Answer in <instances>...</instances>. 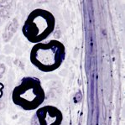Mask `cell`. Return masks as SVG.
I'll list each match as a JSON object with an SVG mask.
<instances>
[{
    "mask_svg": "<svg viewBox=\"0 0 125 125\" xmlns=\"http://www.w3.org/2000/svg\"><path fill=\"white\" fill-rule=\"evenodd\" d=\"M55 18L51 11L35 9L29 13L22 27V34L32 44L41 43L54 32Z\"/></svg>",
    "mask_w": 125,
    "mask_h": 125,
    "instance_id": "obj_2",
    "label": "cell"
},
{
    "mask_svg": "<svg viewBox=\"0 0 125 125\" xmlns=\"http://www.w3.org/2000/svg\"><path fill=\"white\" fill-rule=\"evenodd\" d=\"M14 105L25 111L36 110L43 104L45 92L39 78L25 76L13 88L11 96Z\"/></svg>",
    "mask_w": 125,
    "mask_h": 125,
    "instance_id": "obj_3",
    "label": "cell"
},
{
    "mask_svg": "<svg viewBox=\"0 0 125 125\" xmlns=\"http://www.w3.org/2000/svg\"><path fill=\"white\" fill-rule=\"evenodd\" d=\"M30 59L33 66L40 72H55L66 59V46L57 40H51L47 43L34 44L30 51Z\"/></svg>",
    "mask_w": 125,
    "mask_h": 125,
    "instance_id": "obj_1",
    "label": "cell"
},
{
    "mask_svg": "<svg viewBox=\"0 0 125 125\" xmlns=\"http://www.w3.org/2000/svg\"><path fill=\"white\" fill-rule=\"evenodd\" d=\"M35 116L39 125H61L63 113L57 107L45 105L36 109Z\"/></svg>",
    "mask_w": 125,
    "mask_h": 125,
    "instance_id": "obj_4",
    "label": "cell"
},
{
    "mask_svg": "<svg viewBox=\"0 0 125 125\" xmlns=\"http://www.w3.org/2000/svg\"><path fill=\"white\" fill-rule=\"evenodd\" d=\"M3 88H4L3 84L0 82V98H2V97H3Z\"/></svg>",
    "mask_w": 125,
    "mask_h": 125,
    "instance_id": "obj_5",
    "label": "cell"
}]
</instances>
